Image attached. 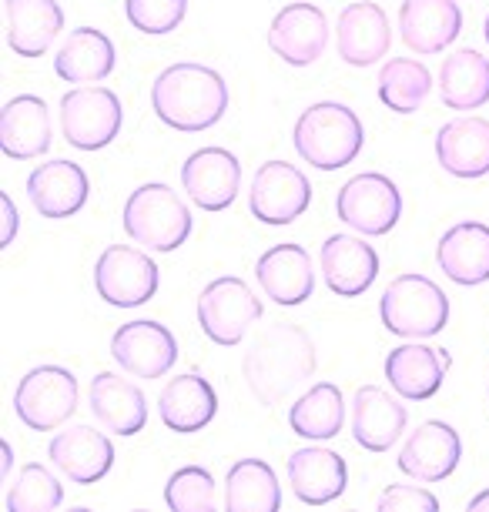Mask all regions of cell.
I'll list each match as a JSON object with an SVG mask.
<instances>
[{"mask_svg":"<svg viewBox=\"0 0 489 512\" xmlns=\"http://www.w3.org/2000/svg\"><path fill=\"white\" fill-rule=\"evenodd\" d=\"M88 405H91L94 419L121 439L138 436L148 425V399H145V392H141V385H134L131 379H121V375H114V372L94 375L91 389H88Z\"/></svg>","mask_w":489,"mask_h":512,"instance_id":"cell-26","label":"cell"},{"mask_svg":"<svg viewBox=\"0 0 489 512\" xmlns=\"http://www.w3.org/2000/svg\"><path fill=\"white\" fill-rule=\"evenodd\" d=\"M439 509V496H433L423 486H406V482H396L379 496V512H436Z\"/></svg>","mask_w":489,"mask_h":512,"instance_id":"cell-39","label":"cell"},{"mask_svg":"<svg viewBox=\"0 0 489 512\" xmlns=\"http://www.w3.org/2000/svg\"><path fill=\"white\" fill-rule=\"evenodd\" d=\"M285 472H289V486L295 492V499L305 502V506H329V502L342 496L345 482H349L345 459L325 446L295 449Z\"/></svg>","mask_w":489,"mask_h":512,"instance_id":"cell-27","label":"cell"},{"mask_svg":"<svg viewBox=\"0 0 489 512\" xmlns=\"http://www.w3.org/2000/svg\"><path fill=\"white\" fill-rule=\"evenodd\" d=\"M0 148L11 161L41 158L51 148V111L37 94H17L0 108Z\"/></svg>","mask_w":489,"mask_h":512,"instance_id":"cell-28","label":"cell"},{"mask_svg":"<svg viewBox=\"0 0 489 512\" xmlns=\"http://www.w3.org/2000/svg\"><path fill=\"white\" fill-rule=\"evenodd\" d=\"M64 502V486L51 469L31 462L17 472L11 492H7V512H54Z\"/></svg>","mask_w":489,"mask_h":512,"instance_id":"cell-36","label":"cell"},{"mask_svg":"<svg viewBox=\"0 0 489 512\" xmlns=\"http://www.w3.org/2000/svg\"><path fill=\"white\" fill-rule=\"evenodd\" d=\"M469 509H473V512H489V489L469 499Z\"/></svg>","mask_w":489,"mask_h":512,"instance_id":"cell-41","label":"cell"},{"mask_svg":"<svg viewBox=\"0 0 489 512\" xmlns=\"http://www.w3.org/2000/svg\"><path fill=\"white\" fill-rule=\"evenodd\" d=\"M409 412L379 385H362L352 399V439L366 452H389L402 439Z\"/></svg>","mask_w":489,"mask_h":512,"instance_id":"cell-24","label":"cell"},{"mask_svg":"<svg viewBox=\"0 0 489 512\" xmlns=\"http://www.w3.org/2000/svg\"><path fill=\"white\" fill-rule=\"evenodd\" d=\"M312 205V181L289 161H265L252 175L248 211L262 225H292Z\"/></svg>","mask_w":489,"mask_h":512,"instance_id":"cell-11","label":"cell"},{"mask_svg":"<svg viewBox=\"0 0 489 512\" xmlns=\"http://www.w3.org/2000/svg\"><path fill=\"white\" fill-rule=\"evenodd\" d=\"M165 502L175 512H212L218 506L215 476L205 466H181L178 472H171Z\"/></svg>","mask_w":489,"mask_h":512,"instance_id":"cell-37","label":"cell"},{"mask_svg":"<svg viewBox=\"0 0 489 512\" xmlns=\"http://www.w3.org/2000/svg\"><path fill=\"white\" fill-rule=\"evenodd\" d=\"M319 265L332 295L359 298L379 278V251L362 235H345V231H339V235H329L322 241Z\"/></svg>","mask_w":489,"mask_h":512,"instance_id":"cell-16","label":"cell"},{"mask_svg":"<svg viewBox=\"0 0 489 512\" xmlns=\"http://www.w3.org/2000/svg\"><path fill=\"white\" fill-rule=\"evenodd\" d=\"M255 282L262 288V295L272 298L275 305H282V308L305 305L315 292V268H312L309 251L302 245H295V241L272 245L258 258Z\"/></svg>","mask_w":489,"mask_h":512,"instance_id":"cell-18","label":"cell"},{"mask_svg":"<svg viewBox=\"0 0 489 512\" xmlns=\"http://www.w3.org/2000/svg\"><path fill=\"white\" fill-rule=\"evenodd\" d=\"M151 111L175 131H208L228 111V84L215 67L195 61L171 64L151 84Z\"/></svg>","mask_w":489,"mask_h":512,"instance_id":"cell-2","label":"cell"},{"mask_svg":"<svg viewBox=\"0 0 489 512\" xmlns=\"http://www.w3.org/2000/svg\"><path fill=\"white\" fill-rule=\"evenodd\" d=\"M289 425L299 439L325 442L335 439L345 425V399L342 389L332 382H315L309 392H302L289 409Z\"/></svg>","mask_w":489,"mask_h":512,"instance_id":"cell-34","label":"cell"},{"mask_svg":"<svg viewBox=\"0 0 489 512\" xmlns=\"http://www.w3.org/2000/svg\"><path fill=\"white\" fill-rule=\"evenodd\" d=\"M436 265L449 282L476 288L489 282V225L483 221H459L439 238Z\"/></svg>","mask_w":489,"mask_h":512,"instance_id":"cell-29","label":"cell"},{"mask_svg":"<svg viewBox=\"0 0 489 512\" xmlns=\"http://www.w3.org/2000/svg\"><path fill=\"white\" fill-rule=\"evenodd\" d=\"M265 315L262 298L252 292V285L235 275H222L208 282L198 295V325L215 345L235 349L245 342L252 325Z\"/></svg>","mask_w":489,"mask_h":512,"instance_id":"cell-6","label":"cell"},{"mask_svg":"<svg viewBox=\"0 0 489 512\" xmlns=\"http://www.w3.org/2000/svg\"><path fill=\"white\" fill-rule=\"evenodd\" d=\"M111 359L134 379H165L178 362V338L161 322H128L111 335Z\"/></svg>","mask_w":489,"mask_h":512,"instance_id":"cell-12","label":"cell"},{"mask_svg":"<svg viewBox=\"0 0 489 512\" xmlns=\"http://www.w3.org/2000/svg\"><path fill=\"white\" fill-rule=\"evenodd\" d=\"M47 456L54 469L64 472V479L78 486H94L114 469V442L91 425H71L51 439Z\"/></svg>","mask_w":489,"mask_h":512,"instance_id":"cell-21","label":"cell"},{"mask_svg":"<svg viewBox=\"0 0 489 512\" xmlns=\"http://www.w3.org/2000/svg\"><path fill=\"white\" fill-rule=\"evenodd\" d=\"M379 315L386 332L399 338H433L449 322V295L433 278L409 272L386 285L379 298Z\"/></svg>","mask_w":489,"mask_h":512,"instance_id":"cell-5","label":"cell"},{"mask_svg":"<svg viewBox=\"0 0 489 512\" xmlns=\"http://www.w3.org/2000/svg\"><path fill=\"white\" fill-rule=\"evenodd\" d=\"M292 144L305 164L319 171H339L359 158L366 131L349 104L319 101L299 114L292 128Z\"/></svg>","mask_w":489,"mask_h":512,"instance_id":"cell-3","label":"cell"},{"mask_svg":"<svg viewBox=\"0 0 489 512\" xmlns=\"http://www.w3.org/2000/svg\"><path fill=\"white\" fill-rule=\"evenodd\" d=\"M268 47L289 67H309L329 47V17L315 4H285L268 24Z\"/></svg>","mask_w":489,"mask_h":512,"instance_id":"cell-15","label":"cell"},{"mask_svg":"<svg viewBox=\"0 0 489 512\" xmlns=\"http://www.w3.org/2000/svg\"><path fill=\"white\" fill-rule=\"evenodd\" d=\"M483 34H486V44H489V14H486V24H483Z\"/></svg>","mask_w":489,"mask_h":512,"instance_id":"cell-43","label":"cell"},{"mask_svg":"<svg viewBox=\"0 0 489 512\" xmlns=\"http://www.w3.org/2000/svg\"><path fill=\"white\" fill-rule=\"evenodd\" d=\"M121 218L134 245L161 251V255L178 251L191 238V228H195L188 205L161 181H148V185L134 188L128 201H124Z\"/></svg>","mask_w":489,"mask_h":512,"instance_id":"cell-4","label":"cell"},{"mask_svg":"<svg viewBox=\"0 0 489 512\" xmlns=\"http://www.w3.org/2000/svg\"><path fill=\"white\" fill-rule=\"evenodd\" d=\"M433 94V71L416 57H392L379 71V101L396 114H416Z\"/></svg>","mask_w":489,"mask_h":512,"instance_id":"cell-35","label":"cell"},{"mask_svg":"<svg viewBox=\"0 0 489 512\" xmlns=\"http://www.w3.org/2000/svg\"><path fill=\"white\" fill-rule=\"evenodd\" d=\"M392 27L389 17L372 0L349 4L335 21V51L349 67H372L389 54Z\"/></svg>","mask_w":489,"mask_h":512,"instance_id":"cell-19","label":"cell"},{"mask_svg":"<svg viewBox=\"0 0 489 512\" xmlns=\"http://www.w3.org/2000/svg\"><path fill=\"white\" fill-rule=\"evenodd\" d=\"M335 215L362 238H382L399 225L402 195L392 178L379 175V171H362L339 188Z\"/></svg>","mask_w":489,"mask_h":512,"instance_id":"cell-9","label":"cell"},{"mask_svg":"<svg viewBox=\"0 0 489 512\" xmlns=\"http://www.w3.org/2000/svg\"><path fill=\"white\" fill-rule=\"evenodd\" d=\"M463 459V439L449 422L429 419L409 432L406 446L399 449L396 466L412 482H443L456 472Z\"/></svg>","mask_w":489,"mask_h":512,"instance_id":"cell-14","label":"cell"},{"mask_svg":"<svg viewBox=\"0 0 489 512\" xmlns=\"http://www.w3.org/2000/svg\"><path fill=\"white\" fill-rule=\"evenodd\" d=\"M436 161L453 178L489 175V121L479 114H459L436 131Z\"/></svg>","mask_w":489,"mask_h":512,"instance_id":"cell-23","label":"cell"},{"mask_svg":"<svg viewBox=\"0 0 489 512\" xmlns=\"http://www.w3.org/2000/svg\"><path fill=\"white\" fill-rule=\"evenodd\" d=\"M181 188L201 211H225L235 205L242 188V164L225 148H198L181 164Z\"/></svg>","mask_w":489,"mask_h":512,"instance_id":"cell-13","label":"cell"},{"mask_svg":"<svg viewBox=\"0 0 489 512\" xmlns=\"http://www.w3.org/2000/svg\"><path fill=\"white\" fill-rule=\"evenodd\" d=\"M225 509L228 512H278L282 486L275 469L265 459H238L225 476Z\"/></svg>","mask_w":489,"mask_h":512,"instance_id":"cell-33","label":"cell"},{"mask_svg":"<svg viewBox=\"0 0 489 512\" xmlns=\"http://www.w3.org/2000/svg\"><path fill=\"white\" fill-rule=\"evenodd\" d=\"M64 31L57 0H4V37L17 57H44Z\"/></svg>","mask_w":489,"mask_h":512,"instance_id":"cell-25","label":"cell"},{"mask_svg":"<svg viewBox=\"0 0 489 512\" xmlns=\"http://www.w3.org/2000/svg\"><path fill=\"white\" fill-rule=\"evenodd\" d=\"M14 412L27 429L54 432L78 412V379L64 365H37L17 382Z\"/></svg>","mask_w":489,"mask_h":512,"instance_id":"cell-7","label":"cell"},{"mask_svg":"<svg viewBox=\"0 0 489 512\" xmlns=\"http://www.w3.org/2000/svg\"><path fill=\"white\" fill-rule=\"evenodd\" d=\"M27 198H31L34 211L41 218L64 221L74 218L88 205L91 198V181L84 175L81 164L74 161H44L27 175Z\"/></svg>","mask_w":489,"mask_h":512,"instance_id":"cell-17","label":"cell"},{"mask_svg":"<svg viewBox=\"0 0 489 512\" xmlns=\"http://www.w3.org/2000/svg\"><path fill=\"white\" fill-rule=\"evenodd\" d=\"M118 51L98 27H78L64 37L54 57V74L67 84H101L114 74Z\"/></svg>","mask_w":489,"mask_h":512,"instance_id":"cell-31","label":"cell"},{"mask_svg":"<svg viewBox=\"0 0 489 512\" xmlns=\"http://www.w3.org/2000/svg\"><path fill=\"white\" fill-rule=\"evenodd\" d=\"M124 108L121 98L101 84H81V88L61 94V131L64 141L78 151H101L121 134Z\"/></svg>","mask_w":489,"mask_h":512,"instance_id":"cell-8","label":"cell"},{"mask_svg":"<svg viewBox=\"0 0 489 512\" xmlns=\"http://www.w3.org/2000/svg\"><path fill=\"white\" fill-rule=\"evenodd\" d=\"M0 208H4V231H0V245L11 248L17 238V228H21V215H17V205L11 195H0Z\"/></svg>","mask_w":489,"mask_h":512,"instance_id":"cell-40","label":"cell"},{"mask_svg":"<svg viewBox=\"0 0 489 512\" xmlns=\"http://www.w3.org/2000/svg\"><path fill=\"white\" fill-rule=\"evenodd\" d=\"M449 365H453V355L446 349H429L412 338L386 355V382L399 399L426 402L443 389Z\"/></svg>","mask_w":489,"mask_h":512,"instance_id":"cell-20","label":"cell"},{"mask_svg":"<svg viewBox=\"0 0 489 512\" xmlns=\"http://www.w3.org/2000/svg\"><path fill=\"white\" fill-rule=\"evenodd\" d=\"M158 415L178 436L201 432L218 415V395L212 389V382L198 372H185L168 379L158 395Z\"/></svg>","mask_w":489,"mask_h":512,"instance_id":"cell-30","label":"cell"},{"mask_svg":"<svg viewBox=\"0 0 489 512\" xmlns=\"http://www.w3.org/2000/svg\"><path fill=\"white\" fill-rule=\"evenodd\" d=\"M185 14H188V0H124L128 24L148 37L178 31Z\"/></svg>","mask_w":489,"mask_h":512,"instance_id":"cell-38","label":"cell"},{"mask_svg":"<svg viewBox=\"0 0 489 512\" xmlns=\"http://www.w3.org/2000/svg\"><path fill=\"white\" fill-rule=\"evenodd\" d=\"M0 452H4V479H7V472L14 466V449L7 446V442H0Z\"/></svg>","mask_w":489,"mask_h":512,"instance_id":"cell-42","label":"cell"},{"mask_svg":"<svg viewBox=\"0 0 489 512\" xmlns=\"http://www.w3.org/2000/svg\"><path fill=\"white\" fill-rule=\"evenodd\" d=\"M439 98L453 111H479L489 104V57L473 47L449 54L439 67Z\"/></svg>","mask_w":489,"mask_h":512,"instance_id":"cell-32","label":"cell"},{"mask_svg":"<svg viewBox=\"0 0 489 512\" xmlns=\"http://www.w3.org/2000/svg\"><path fill=\"white\" fill-rule=\"evenodd\" d=\"M315 365H319V355H315L312 335L295 322H275L252 338L242 359V372L258 405L272 409L312 379Z\"/></svg>","mask_w":489,"mask_h":512,"instance_id":"cell-1","label":"cell"},{"mask_svg":"<svg viewBox=\"0 0 489 512\" xmlns=\"http://www.w3.org/2000/svg\"><path fill=\"white\" fill-rule=\"evenodd\" d=\"M463 31V11L456 0H402L399 37L412 54L429 57L446 51Z\"/></svg>","mask_w":489,"mask_h":512,"instance_id":"cell-22","label":"cell"},{"mask_svg":"<svg viewBox=\"0 0 489 512\" xmlns=\"http://www.w3.org/2000/svg\"><path fill=\"white\" fill-rule=\"evenodd\" d=\"M158 265L148 248L134 245H108L94 262V288L114 308L148 305L158 292Z\"/></svg>","mask_w":489,"mask_h":512,"instance_id":"cell-10","label":"cell"}]
</instances>
